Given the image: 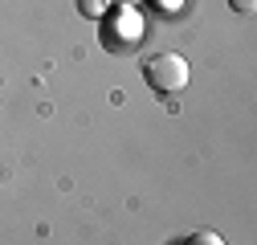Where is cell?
<instances>
[{
    "label": "cell",
    "instance_id": "1",
    "mask_svg": "<svg viewBox=\"0 0 257 245\" xmlns=\"http://www.w3.org/2000/svg\"><path fill=\"white\" fill-rule=\"evenodd\" d=\"M143 78L155 94H180L192 78V70H188V57H180V53H155V57H147Z\"/></svg>",
    "mask_w": 257,
    "mask_h": 245
},
{
    "label": "cell",
    "instance_id": "2",
    "mask_svg": "<svg viewBox=\"0 0 257 245\" xmlns=\"http://www.w3.org/2000/svg\"><path fill=\"white\" fill-rule=\"evenodd\" d=\"M143 37V17L131 9V5H122L114 17H110V29H106V41L110 45H135Z\"/></svg>",
    "mask_w": 257,
    "mask_h": 245
},
{
    "label": "cell",
    "instance_id": "3",
    "mask_svg": "<svg viewBox=\"0 0 257 245\" xmlns=\"http://www.w3.org/2000/svg\"><path fill=\"white\" fill-rule=\"evenodd\" d=\"M106 9H110V0H78V13L90 17V21H102Z\"/></svg>",
    "mask_w": 257,
    "mask_h": 245
},
{
    "label": "cell",
    "instance_id": "4",
    "mask_svg": "<svg viewBox=\"0 0 257 245\" xmlns=\"http://www.w3.org/2000/svg\"><path fill=\"white\" fill-rule=\"evenodd\" d=\"M192 245H224V241H220V237H216L212 229H200L196 237H192Z\"/></svg>",
    "mask_w": 257,
    "mask_h": 245
},
{
    "label": "cell",
    "instance_id": "5",
    "mask_svg": "<svg viewBox=\"0 0 257 245\" xmlns=\"http://www.w3.org/2000/svg\"><path fill=\"white\" fill-rule=\"evenodd\" d=\"M229 5H233L237 13H253V9H257V0H229Z\"/></svg>",
    "mask_w": 257,
    "mask_h": 245
},
{
    "label": "cell",
    "instance_id": "6",
    "mask_svg": "<svg viewBox=\"0 0 257 245\" xmlns=\"http://www.w3.org/2000/svg\"><path fill=\"white\" fill-rule=\"evenodd\" d=\"M122 5H126V0H122Z\"/></svg>",
    "mask_w": 257,
    "mask_h": 245
}]
</instances>
